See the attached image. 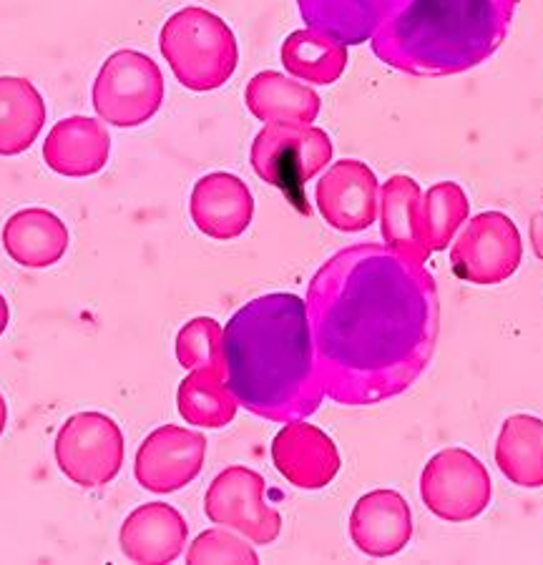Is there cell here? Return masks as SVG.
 <instances>
[{
	"label": "cell",
	"instance_id": "obj_1",
	"mask_svg": "<svg viewBox=\"0 0 543 565\" xmlns=\"http://www.w3.org/2000/svg\"><path fill=\"white\" fill-rule=\"evenodd\" d=\"M305 305L322 390L340 405L397 397L436 352V279L385 244L334 254L312 277Z\"/></svg>",
	"mask_w": 543,
	"mask_h": 565
},
{
	"label": "cell",
	"instance_id": "obj_2",
	"mask_svg": "<svg viewBox=\"0 0 543 565\" xmlns=\"http://www.w3.org/2000/svg\"><path fill=\"white\" fill-rule=\"evenodd\" d=\"M224 367L239 407L265 420H305L324 397L307 305L287 291L252 299L226 322Z\"/></svg>",
	"mask_w": 543,
	"mask_h": 565
},
{
	"label": "cell",
	"instance_id": "obj_3",
	"mask_svg": "<svg viewBox=\"0 0 543 565\" xmlns=\"http://www.w3.org/2000/svg\"><path fill=\"white\" fill-rule=\"evenodd\" d=\"M515 0H407L373 35L375 56L415 76H448L493 56Z\"/></svg>",
	"mask_w": 543,
	"mask_h": 565
},
{
	"label": "cell",
	"instance_id": "obj_4",
	"mask_svg": "<svg viewBox=\"0 0 543 565\" xmlns=\"http://www.w3.org/2000/svg\"><path fill=\"white\" fill-rule=\"evenodd\" d=\"M159 49L179 84L196 94L222 88L239 63L237 35L224 18L199 6L181 8L169 18Z\"/></svg>",
	"mask_w": 543,
	"mask_h": 565
},
{
	"label": "cell",
	"instance_id": "obj_5",
	"mask_svg": "<svg viewBox=\"0 0 543 565\" xmlns=\"http://www.w3.org/2000/svg\"><path fill=\"white\" fill-rule=\"evenodd\" d=\"M332 151L328 131L312 124H265L252 141L249 163L265 184L283 191L302 214H310L305 186L332 161Z\"/></svg>",
	"mask_w": 543,
	"mask_h": 565
},
{
	"label": "cell",
	"instance_id": "obj_6",
	"mask_svg": "<svg viewBox=\"0 0 543 565\" xmlns=\"http://www.w3.org/2000/svg\"><path fill=\"white\" fill-rule=\"evenodd\" d=\"M94 111L116 129H136L151 121L164 104V76L157 61L141 51H116L94 81Z\"/></svg>",
	"mask_w": 543,
	"mask_h": 565
},
{
	"label": "cell",
	"instance_id": "obj_7",
	"mask_svg": "<svg viewBox=\"0 0 543 565\" xmlns=\"http://www.w3.org/2000/svg\"><path fill=\"white\" fill-rule=\"evenodd\" d=\"M53 455L58 470L78 488H104L124 468V433L104 413H76L61 425Z\"/></svg>",
	"mask_w": 543,
	"mask_h": 565
},
{
	"label": "cell",
	"instance_id": "obj_8",
	"mask_svg": "<svg viewBox=\"0 0 543 565\" xmlns=\"http://www.w3.org/2000/svg\"><path fill=\"white\" fill-rule=\"evenodd\" d=\"M523 239L513 218L483 212L468 218L450 247V269L468 285L491 287L511 279L521 267Z\"/></svg>",
	"mask_w": 543,
	"mask_h": 565
},
{
	"label": "cell",
	"instance_id": "obj_9",
	"mask_svg": "<svg viewBox=\"0 0 543 565\" xmlns=\"http://www.w3.org/2000/svg\"><path fill=\"white\" fill-rule=\"evenodd\" d=\"M493 486L486 465L464 448H446L425 462L420 498L446 523H466L491 503Z\"/></svg>",
	"mask_w": 543,
	"mask_h": 565
},
{
	"label": "cell",
	"instance_id": "obj_10",
	"mask_svg": "<svg viewBox=\"0 0 543 565\" xmlns=\"http://www.w3.org/2000/svg\"><path fill=\"white\" fill-rule=\"evenodd\" d=\"M267 482L257 470L232 465L212 480L204 513L212 523L232 527L249 543L269 545L283 533V515L265 500Z\"/></svg>",
	"mask_w": 543,
	"mask_h": 565
},
{
	"label": "cell",
	"instance_id": "obj_11",
	"mask_svg": "<svg viewBox=\"0 0 543 565\" xmlns=\"http://www.w3.org/2000/svg\"><path fill=\"white\" fill-rule=\"evenodd\" d=\"M206 458V437L179 425H164L143 437L136 450L134 478L143 490L169 495L199 478Z\"/></svg>",
	"mask_w": 543,
	"mask_h": 565
},
{
	"label": "cell",
	"instance_id": "obj_12",
	"mask_svg": "<svg viewBox=\"0 0 543 565\" xmlns=\"http://www.w3.org/2000/svg\"><path fill=\"white\" fill-rule=\"evenodd\" d=\"M317 212L332 230L358 234L375 224L380 209V184L365 161H334L317 181Z\"/></svg>",
	"mask_w": 543,
	"mask_h": 565
},
{
	"label": "cell",
	"instance_id": "obj_13",
	"mask_svg": "<svg viewBox=\"0 0 543 565\" xmlns=\"http://www.w3.org/2000/svg\"><path fill=\"white\" fill-rule=\"evenodd\" d=\"M272 462L279 476L300 490H322L342 468L332 437L305 420L287 423L272 440Z\"/></svg>",
	"mask_w": 543,
	"mask_h": 565
},
{
	"label": "cell",
	"instance_id": "obj_14",
	"mask_svg": "<svg viewBox=\"0 0 543 565\" xmlns=\"http://www.w3.org/2000/svg\"><path fill=\"white\" fill-rule=\"evenodd\" d=\"M189 214L199 232L216 242L237 239L255 218V196L239 177L214 171L192 189Z\"/></svg>",
	"mask_w": 543,
	"mask_h": 565
},
{
	"label": "cell",
	"instance_id": "obj_15",
	"mask_svg": "<svg viewBox=\"0 0 543 565\" xmlns=\"http://www.w3.org/2000/svg\"><path fill=\"white\" fill-rule=\"evenodd\" d=\"M350 537L370 558H391L413 537V513L397 490H370L350 513Z\"/></svg>",
	"mask_w": 543,
	"mask_h": 565
},
{
	"label": "cell",
	"instance_id": "obj_16",
	"mask_svg": "<svg viewBox=\"0 0 543 565\" xmlns=\"http://www.w3.org/2000/svg\"><path fill=\"white\" fill-rule=\"evenodd\" d=\"M189 525L169 503H147L126 515L119 531L121 553L131 563L167 565L184 553Z\"/></svg>",
	"mask_w": 543,
	"mask_h": 565
},
{
	"label": "cell",
	"instance_id": "obj_17",
	"mask_svg": "<svg viewBox=\"0 0 543 565\" xmlns=\"http://www.w3.org/2000/svg\"><path fill=\"white\" fill-rule=\"evenodd\" d=\"M111 157L106 126L88 116H68L43 141V161L53 174L68 179L96 177Z\"/></svg>",
	"mask_w": 543,
	"mask_h": 565
},
{
	"label": "cell",
	"instance_id": "obj_18",
	"mask_svg": "<svg viewBox=\"0 0 543 565\" xmlns=\"http://www.w3.org/2000/svg\"><path fill=\"white\" fill-rule=\"evenodd\" d=\"M380 234L385 247L425 264L430 257L423 236V189L418 181L395 174L380 186Z\"/></svg>",
	"mask_w": 543,
	"mask_h": 565
},
{
	"label": "cell",
	"instance_id": "obj_19",
	"mask_svg": "<svg viewBox=\"0 0 543 565\" xmlns=\"http://www.w3.org/2000/svg\"><path fill=\"white\" fill-rule=\"evenodd\" d=\"M297 3L310 29L350 45L373 41V35L407 0H297Z\"/></svg>",
	"mask_w": 543,
	"mask_h": 565
},
{
	"label": "cell",
	"instance_id": "obj_20",
	"mask_svg": "<svg viewBox=\"0 0 543 565\" xmlns=\"http://www.w3.org/2000/svg\"><path fill=\"white\" fill-rule=\"evenodd\" d=\"M3 247L21 267H53L68 249V226L49 209H21L3 226Z\"/></svg>",
	"mask_w": 543,
	"mask_h": 565
},
{
	"label": "cell",
	"instance_id": "obj_21",
	"mask_svg": "<svg viewBox=\"0 0 543 565\" xmlns=\"http://www.w3.org/2000/svg\"><path fill=\"white\" fill-rule=\"evenodd\" d=\"M244 102L249 114L265 124H312L322 108L317 90L277 71L252 76Z\"/></svg>",
	"mask_w": 543,
	"mask_h": 565
},
{
	"label": "cell",
	"instance_id": "obj_22",
	"mask_svg": "<svg viewBox=\"0 0 543 565\" xmlns=\"http://www.w3.org/2000/svg\"><path fill=\"white\" fill-rule=\"evenodd\" d=\"M496 465L513 486L543 488V420L533 415H511L496 443Z\"/></svg>",
	"mask_w": 543,
	"mask_h": 565
},
{
	"label": "cell",
	"instance_id": "obj_23",
	"mask_svg": "<svg viewBox=\"0 0 543 565\" xmlns=\"http://www.w3.org/2000/svg\"><path fill=\"white\" fill-rule=\"evenodd\" d=\"M45 124V104L29 78L0 76V157L29 151Z\"/></svg>",
	"mask_w": 543,
	"mask_h": 565
},
{
	"label": "cell",
	"instance_id": "obj_24",
	"mask_svg": "<svg viewBox=\"0 0 543 565\" xmlns=\"http://www.w3.org/2000/svg\"><path fill=\"white\" fill-rule=\"evenodd\" d=\"M279 56L289 76L312 86H332L348 68V45L315 29L289 33Z\"/></svg>",
	"mask_w": 543,
	"mask_h": 565
},
{
	"label": "cell",
	"instance_id": "obj_25",
	"mask_svg": "<svg viewBox=\"0 0 543 565\" xmlns=\"http://www.w3.org/2000/svg\"><path fill=\"white\" fill-rule=\"evenodd\" d=\"M177 409L189 425L220 430L237 417L239 403L222 372L192 370L177 390Z\"/></svg>",
	"mask_w": 543,
	"mask_h": 565
},
{
	"label": "cell",
	"instance_id": "obj_26",
	"mask_svg": "<svg viewBox=\"0 0 543 565\" xmlns=\"http://www.w3.org/2000/svg\"><path fill=\"white\" fill-rule=\"evenodd\" d=\"M470 202L456 181H440L423 194V236L428 252H443L468 222Z\"/></svg>",
	"mask_w": 543,
	"mask_h": 565
},
{
	"label": "cell",
	"instance_id": "obj_27",
	"mask_svg": "<svg viewBox=\"0 0 543 565\" xmlns=\"http://www.w3.org/2000/svg\"><path fill=\"white\" fill-rule=\"evenodd\" d=\"M177 362L184 370H214L226 375L224 367V327L212 317H194L181 327L174 342Z\"/></svg>",
	"mask_w": 543,
	"mask_h": 565
},
{
	"label": "cell",
	"instance_id": "obj_28",
	"mask_svg": "<svg viewBox=\"0 0 543 565\" xmlns=\"http://www.w3.org/2000/svg\"><path fill=\"white\" fill-rule=\"evenodd\" d=\"M187 563L189 565H202V563L255 565L259 563V555L249 543L242 541L237 531L232 533V527L216 525L196 535V541L189 545L187 551Z\"/></svg>",
	"mask_w": 543,
	"mask_h": 565
},
{
	"label": "cell",
	"instance_id": "obj_29",
	"mask_svg": "<svg viewBox=\"0 0 543 565\" xmlns=\"http://www.w3.org/2000/svg\"><path fill=\"white\" fill-rule=\"evenodd\" d=\"M529 236H531L533 254H536V257L543 262V209L533 214L531 224H529Z\"/></svg>",
	"mask_w": 543,
	"mask_h": 565
},
{
	"label": "cell",
	"instance_id": "obj_30",
	"mask_svg": "<svg viewBox=\"0 0 543 565\" xmlns=\"http://www.w3.org/2000/svg\"><path fill=\"white\" fill-rule=\"evenodd\" d=\"M8 322H11V307H8L3 291H0V334L8 330Z\"/></svg>",
	"mask_w": 543,
	"mask_h": 565
},
{
	"label": "cell",
	"instance_id": "obj_31",
	"mask_svg": "<svg viewBox=\"0 0 543 565\" xmlns=\"http://www.w3.org/2000/svg\"><path fill=\"white\" fill-rule=\"evenodd\" d=\"M6 423H8V405H6V397L0 395V435L6 430Z\"/></svg>",
	"mask_w": 543,
	"mask_h": 565
}]
</instances>
